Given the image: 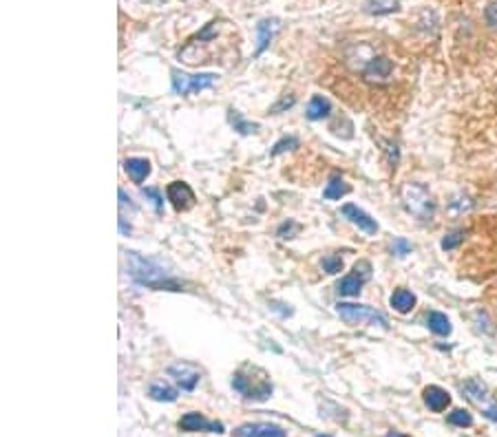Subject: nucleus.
Returning <instances> with one entry per match:
<instances>
[{
  "label": "nucleus",
  "instance_id": "1",
  "mask_svg": "<svg viewBox=\"0 0 497 437\" xmlns=\"http://www.w3.org/2000/svg\"><path fill=\"white\" fill-rule=\"evenodd\" d=\"M126 267L128 274L137 283L151 290H168V292H182V283L175 281L171 272L164 270V265L151 256H142L137 252H126Z\"/></svg>",
  "mask_w": 497,
  "mask_h": 437
},
{
  "label": "nucleus",
  "instance_id": "2",
  "mask_svg": "<svg viewBox=\"0 0 497 437\" xmlns=\"http://www.w3.org/2000/svg\"><path fill=\"white\" fill-rule=\"evenodd\" d=\"M402 203L404 208L409 210L413 216L417 218H431L433 212H435V203L429 195V190L422 186V184H415V182H409L402 186Z\"/></svg>",
  "mask_w": 497,
  "mask_h": 437
},
{
  "label": "nucleus",
  "instance_id": "3",
  "mask_svg": "<svg viewBox=\"0 0 497 437\" xmlns=\"http://www.w3.org/2000/svg\"><path fill=\"white\" fill-rule=\"evenodd\" d=\"M232 389L237 393H241L245 400L265 402L267 397L272 395V382L267 380L265 373L261 377H256V380H252V375H247L245 369H241L232 375Z\"/></svg>",
  "mask_w": 497,
  "mask_h": 437
},
{
  "label": "nucleus",
  "instance_id": "4",
  "mask_svg": "<svg viewBox=\"0 0 497 437\" xmlns=\"http://www.w3.org/2000/svg\"><path fill=\"white\" fill-rule=\"evenodd\" d=\"M336 314L341 316L345 323H350V325H374V327H380V329H389L387 318L380 312H376L374 307H367V305L338 303L336 305Z\"/></svg>",
  "mask_w": 497,
  "mask_h": 437
},
{
  "label": "nucleus",
  "instance_id": "5",
  "mask_svg": "<svg viewBox=\"0 0 497 437\" xmlns=\"http://www.w3.org/2000/svg\"><path fill=\"white\" fill-rule=\"evenodd\" d=\"M173 75V88L177 95H188V93H199L204 91V88H210L215 86V82L219 79L217 73H199V75H188V73H182V71H175L171 73Z\"/></svg>",
  "mask_w": 497,
  "mask_h": 437
},
{
  "label": "nucleus",
  "instance_id": "6",
  "mask_svg": "<svg viewBox=\"0 0 497 437\" xmlns=\"http://www.w3.org/2000/svg\"><path fill=\"white\" fill-rule=\"evenodd\" d=\"M372 278V265L367 261H358L354 265V272L347 274L341 283L336 285V292L341 296H358L363 290V285Z\"/></svg>",
  "mask_w": 497,
  "mask_h": 437
},
{
  "label": "nucleus",
  "instance_id": "7",
  "mask_svg": "<svg viewBox=\"0 0 497 437\" xmlns=\"http://www.w3.org/2000/svg\"><path fill=\"white\" fill-rule=\"evenodd\" d=\"M168 375L175 377V382L182 386V391H195V386L202 380V371L191 362H175L168 366Z\"/></svg>",
  "mask_w": 497,
  "mask_h": 437
},
{
  "label": "nucleus",
  "instance_id": "8",
  "mask_svg": "<svg viewBox=\"0 0 497 437\" xmlns=\"http://www.w3.org/2000/svg\"><path fill=\"white\" fill-rule=\"evenodd\" d=\"M179 429L186 431V433H223V424L221 422H210V420H206L202 413L191 411V413L182 415V420H179Z\"/></svg>",
  "mask_w": 497,
  "mask_h": 437
},
{
  "label": "nucleus",
  "instance_id": "9",
  "mask_svg": "<svg viewBox=\"0 0 497 437\" xmlns=\"http://www.w3.org/2000/svg\"><path fill=\"white\" fill-rule=\"evenodd\" d=\"M166 197H168V201L173 203L175 210H179V212L191 210V208L195 205L193 188L188 184H184V182H173L171 186L166 188Z\"/></svg>",
  "mask_w": 497,
  "mask_h": 437
},
{
  "label": "nucleus",
  "instance_id": "10",
  "mask_svg": "<svg viewBox=\"0 0 497 437\" xmlns=\"http://www.w3.org/2000/svg\"><path fill=\"white\" fill-rule=\"evenodd\" d=\"M234 437H287L285 429L276 424H243L234 431Z\"/></svg>",
  "mask_w": 497,
  "mask_h": 437
},
{
  "label": "nucleus",
  "instance_id": "11",
  "mask_svg": "<svg viewBox=\"0 0 497 437\" xmlns=\"http://www.w3.org/2000/svg\"><path fill=\"white\" fill-rule=\"evenodd\" d=\"M393 71V64H391V60L389 58H372V62L365 66V79L367 82H385L387 77L391 75Z\"/></svg>",
  "mask_w": 497,
  "mask_h": 437
},
{
  "label": "nucleus",
  "instance_id": "12",
  "mask_svg": "<svg viewBox=\"0 0 497 437\" xmlns=\"http://www.w3.org/2000/svg\"><path fill=\"white\" fill-rule=\"evenodd\" d=\"M343 214H345V218H350L354 225L361 227L363 232H367V234H376L378 232V223L365 210H361L358 205H354V203L343 205Z\"/></svg>",
  "mask_w": 497,
  "mask_h": 437
},
{
  "label": "nucleus",
  "instance_id": "13",
  "mask_svg": "<svg viewBox=\"0 0 497 437\" xmlns=\"http://www.w3.org/2000/svg\"><path fill=\"white\" fill-rule=\"evenodd\" d=\"M422 397H424V404L429 406L433 413H442L446 406L451 404L449 391H444L442 386H435V384L426 386V389L422 391Z\"/></svg>",
  "mask_w": 497,
  "mask_h": 437
},
{
  "label": "nucleus",
  "instance_id": "14",
  "mask_svg": "<svg viewBox=\"0 0 497 437\" xmlns=\"http://www.w3.org/2000/svg\"><path fill=\"white\" fill-rule=\"evenodd\" d=\"M278 32V20H261L256 25V36H258V45H256V55H261L267 45L272 42L274 34Z\"/></svg>",
  "mask_w": 497,
  "mask_h": 437
},
{
  "label": "nucleus",
  "instance_id": "15",
  "mask_svg": "<svg viewBox=\"0 0 497 437\" xmlns=\"http://www.w3.org/2000/svg\"><path fill=\"white\" fill-rule=\"evenodd\" d=\"M124 168H126L128 177H131L135 184H142L144 179H146L148 175H151V164H148L146 159H142V157H131V159H126Z\"/></svg>",
  "mask_w": 497,
  "mask_h": 437
},
{
  "label": "nucleus",
  "instance_id": "16",
  "mask_svg": "<svg viewBox=\"0 0 497 437\" xmlns=\"http://www.w3.org/2000/svg\"><path fill=\"white\" fill-rule=\"evenodd\" d=\"M400 3L398 0H365L363 3V12L369 16H387L398 12Z\"/></svg>",
  "mask_w": 497,
  "mask_h": 437
},
{
  "label": "nucleus",
  "instance_id": "17",
  "mask_svg": "<svg viewBox=\"0 0 497 437\" xmlns=\"http://www.w3.org/2000/svg\"><path fill=\"white\" fill-rule=\"evenodd\" d=\"M330 111H332V102L327 97H323V95H314L312 99H310V104H307V119H312V122H318V119H323V117H327L330 115Z\"/></svg>",
  "mask_w": 497,
  "mask_h": 437
},
{
  "label": "nucleus",
  "instance_id": "18",
  "mask_svg": "<svg viewBox=\"0 0 497 437\" xmlns=\"http://www.w3.org/2000/svg\"><path fill=\"white\" fill-rule=\"evenodd\" d=\"M462 393L475 404H484L486 400H489V391H486V386L480 380H475V377H471V380H466L462 384Z\"/></svg>",
  "mask_w": 497,
  "mask_h": 437
},
{
  "label": "nucleus",
  "instance_id": "19",
  "mask_svg": "<svg viewBox=\"0 0 497 437\" xmlns=\"http://www.w3.org/2000/svg\"><path fill=\"white\" fill-rule=\"evenodd\" d=\"M391 307L398 314H409L415 307V296L409 290H396L391 294Z\"/></svg>",
  "mask_w": 497,
  "mask_h": 437
},
{
  "label": "nucleus",
  "instance_id": "20",
  "mask_svg": "<svg viewBox=\"0 0 497 437\" xmlns=\"http://www.w3.org/2000/svg\"><path fill=\"white\" fill-rule=\"evenodd\" d=\"M426 323H429V329L435 336H449L451 334V323L442 312H431L426 316Z\"/></svg>",
  "mask_w": 497,
  "mask_h": 437
},
{
  "label": "nucleus",
  "instance_id": "21",
  "mask_svg": "<svg viewBox=\"0 0 497 437\" xmlns=\"http://www.w3.org/2000/svg\"><path fill=\"white\" fill-rule=\"evenodd\" d=\"M148 395L157 402H175L177 400V391L173 389V386L162 384V382H155V384L148 386Z\"/></svg>",
  "mask_w": 497,
  "mask_h": 437
},
{
  "label": "nucleus",
  "instance_id": "22",
  "mask_svg": "<svg viewBox=\"0 0 497 437\" xmlns=\"http://www.w3.org/2000/svg\"><path fill=\"white\" fill-rule=\"evenodd\" d=\"M228 122H230V124L234 126V131H237V133H241V135L256 133V128H258V124L245 122V119L241 117V113H237L234 108H230V111H228Z\"/></svg>",
  "mask_w": 497,
  "mask_h": 437
},
{
  "label": "nucleus",
  "instance_id": "23",
  "mask_svg": "<svg viewBox=\"0 0 497 437\" xmlns=\"http://www.w3.org/2000/svg\"><path fill=\"white\" fill-rule=\"evenodd\" d=\"M347 192H350V186H347V184L343 182V177L334 175V177L330 179V184H327L323 197H325V199H341V197H345Z\"/></svg>",
  "mask_w": 497,
  "mask_h": 437
},
{
  "label": "nucleus",
  "instance_id": "24",
  "mask_svg": "<svg viewBox=\"0 0 497 437\" xmlns=\"http://www.w3.org/2000/svg\"><path fill=\"white\" fill-rule=\"evenodd\" d=\"M449 424L457 426V429H469L473 424V415L466 409H455L453 413H449Z\"/></svg>",
  "mask_w": 497,
  "mask_h": 437
},
{
  "label": "nucleus",
  "instance_id": "25",
  "mask_svg": "<svg viewBox=\"0 0 497 437\" xmlns=\"http://www.w3.org/2000/svg\"><path fill=\"white\" fill-rule=\"evenodd\" d=\"M323 270L327 274H338L343 270V258L338 256V254H330V256H325L323 258Z\"/></svg>",
  "mask_w": 497,
  "mask_h": 437
},
{
  "label": "nucleus",
  "instance_id": "26",
  "mask_svg": "<svg viewBox=\"0 0 497 437\" xmlns=\"http://www.w3.org/2000/svg\"><path fill=\"white\" fill-rule=\"evenodd\" d=\"M464 241V232L462 230H455V232H451V234H446L444 238H442V250H455L457 245H460Z\"/></svg>",
  "mask_w": 497,
  "mask_h": 437
},
{
  "label": "nucleus",
  "instance_id": "27",
  "mask_svg": "<svg viewBox=\"0 0 497 437\" xmlns=\"http://www.w3.org/2000/svg\"><path fill=\"white\" fill-rule=\"evenodd\" d=\"M296 146H298V139L296 137H285V139H281V142L274 144L272 155H281L285 151H292V148H296Z\"/></svg>",
  "mask_w": 497,
  "mask_h": 437
},
{
  "label": "nucleus",
  "instance_id": "28",
  "mask_svg": "<svg viewBox=\"0 0 497 437\" xmlns=\"http://www.w3.org/2000/svg\"><path fill=\"white\" fill-rule=\"evenodd\" d=\"M298 230H301V227H298V223L287 221V223H283L281 227H278V236H281V238H294V234Z\"/></svg>",
  "mask_w": 497,
  "mask_h": 437
},
{
  "label": "nucleus",
  "instance_id": "29",
  "mask_svg": "<svg viewBox=\"0 0 497 437\" xmlns=\"http://www.w3.org/2000/svg\"><path fill=\"white\" fill-rule=\"evenodd\" d=\"M142 192H144V197H148V199H151V201L155 203V210H157V212L162 210V201H164V197L159 195V190H155V188H142Z\"/></svg>",
  "mask_w": 497,
  "mask_h": 437
},
{
  "label": "nucleus",
  "instance_id": "30",
  "mask_svg": "<svg viewBox=\"0 0 497 437\" xmlns=\"http://www.w3.org/2000/svg\"><path fill=\"white\" fill-rule=\"evenodd\" d=\"M484 18L493 29H497V0L489 3V7H486V12H484Z\"/></svg>",
  "mask_w": 497,
  "mask_h": 437
},
{
  "label": "nucleus",
  "instance_id": "31",
  "mask_svg": "<svg viewBox=\"0 0 497 437\" xmlns=\"http://www.w3.org/2000/svg\"><path fill=\"white\" fill-rule=\"evenodd\" d=\"M409 252H411V243H407L404 238H396V241H393V254L407 256Z\"/></svg>",
  "mask_w": 497,
  "mask_h": 437
},
{
  "label": "nucleus",
  "instance_id": "32",
  "mask_svg": "<svg viewBox=\"0 0 497 437\" xmlns=\"http://www.w3.org/2000/svg\"><path fill=\"white\" fill-rule=\"evenodd\" d=\"M294 102H296V99H294L292 95H290V97H283L281 102H278V104H274V106L270 108V113H281V111H285V108L294 106Z\"/></svg>",
  "mask_w": 497,
  "mask_h": 437
},
{
  "label": "nucleus",
  "instance_id": "33",
  "mask_svg": "<svg viewBox=\"0 0 497 437\" xmlns=\"http://www.w3.org/2000/svg\"><path fill=\"white\" fill-rule=\"evenodd\" d=\"M117 195H119V208H122V210H124V208H131V210L135 212V205L131 203V197H126L124 190H119Z\"/></svg>",
  "mask_w": 497,
  "mask_h": 437
},
{
  "label": "nucleus",
  "instance_id": "34",
  "mask_svg": "<svg viewBox=\"0 0 497 437\" xmlns=\"http://www.w3.org/2000/svg\"><path fill=\"white\" fill-rule=\"evenodd\" d=\"M484 417H486V420H491V422H497V404L486 406V409H484Z\"/></svg>",
  "mask_w": 497,
  "mask_h": 437
},
{
  "label": "nucleus",
  "instance_id": "35",
  "mask_svg": "<svg viewBox=\"0 0 497 437\" xmlns=\"http://www.w3.org/2000/svg\"><path fill=\"white\" fill-rule=\"evenodd\" d=\"M119 232H122V234H131V225H126L124 218H119Z\"/></svg>",
  "mask_w": 497,
  "mask_h": 437
},
{
  "label": "nucleus",
  "instance_id": "36",
  "mask_svg": "<svg viewBox=\"0 0 497 437\" xmlns=\"http://www.w3.org/2000/svg\"><path fill=\"white\" fill-rule=\"evenodd\" d=\"M387 437H407L402 433H398V431H391V433H387Z\"/></svg>",
  "mask_w": 497,
  "mask_h": 437
}]
</instances>
